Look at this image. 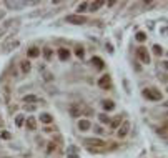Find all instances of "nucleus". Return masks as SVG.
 <instances>
[{
  "label": "nucleus",
  "instance_id": "obj_8",
  "mask_svg": "<svg viewBox=\"0 0 168 158\" xmlns=\"http://www.w3.org/2000/svg\"><path fill=\"white\" fill-rule=\"evenodd\" d=\"M128 130H130V122H123L122 126H118V137H120V138L127 137Z\"/></svg>",
  "mask_w": 168,
  "mask_h": 158
},
{
  "label": "nucleus",
  "instance_id": "obj_30",
  "mask_svg": "<svg viewBox=\"0 0 168 158\" xmlns=\"http://www.w3.org/2000/svg\"><path fill=\"white\" fill-rule=\"evenodd\" d=\"M45 80H48V82H50V80H52V73L45 72Z\"/></svg>",
  "mask_w": 168,
  "mask_h": 158
},
{
  "label": "nucleus",
  "instance_id": "obj_24",
  "mask_svg": "<svg viewBox=\"0 0 168 158\" xmlns=\"http://www.w3.org/2000/svg\"><path fill=\"white\" fill-rule=\"evenodd\" d=\"M145 38H147V35H145L143 32H138V33H136V40H138V42H145Z\"/></svg>",
  "mask_w": 168,
  "mask_h": 158
},
{
  "label": "nucleus",
  "instance_id": "obj_11",
  "mask_svg": "<svg viewBox=\"0 0 168 158\" xmlns=\"http://www.w3.org/2000/svg\"><path fill=\"white\" fill-rule=\"evenodd\" d=\"M68 57H70V52H68L67 48H60V50H58V58H60L62 62L68 60Z\"/></svg>",
  "mask_w": 168,
  "mask_h": 158
},
{
  "label": "nucleus",
  "instance_id": "obj_3",
  "mask_svg": "<svg viewBox=\"0 0 168 158\" xmlns=\"http://www.w3.org/2000/svg\"><path fill=\"white\" fill-rule=\"evenodd\" d=\"M136 57L143 62V63H150V53L145 47H138L136 48Z\"/></svg>",
  "mask_w": 168,
  "mask_h": 158
},
{
  "label": "nucleus",
  "instance_id": "obj_4",
  "mask_svg": "<svg viewBox=\"0 0 168 158\" xmlns=\"http://www.w3.org/2000/svg\"><path fill=\"white\" fill-rule=\"evenodd\" d=\"M67 22L68 23H73V25H82V23L87 22V17H83V15H68Z\"/></svg>",
  "mask_w": 168,
  "mask_h": 158
},
{
  "label": "nucleus",
  "instance_id": "obj_28",
  "mask_svg": "<svg viewBox=\"0 0 168 158\" xmlns=\"http://www.w3.org/2000/svg\"><path fill=\"white\" fill-rule=\"evenodd\" d=\"M25 110L27 111H33L35 110V105H25Z\"/></svg>",
  "mask_w": 168,
  "mask_h": 158
},
{
  "label": "nucleus",
  "instance_id": "obj_7",
  "mask_svg": "<svg viewBox=\"0 0 168 158\" xmlns=\"http://www.w3.org/2000/svg\"><path fill=\"white\" fill-rule=\"evenodd\" d=\"M68 113H70L72 117H80L82 115V107H80L78 103H72L70 107H68Z\"/></svg>",
  "mask_w": 168,
  "mask_h": 158
},
{
  "label": "nucleus",
  "instance_id": "obj_5",
  "mask_svg": "<svg viewBox=\"0 0 168 158\" xmlns=\"http://www.w3.org/2000/svg\"><path fill=\"white\" fill-rule=\"evenodd\" d=\"M85 143H87V147H88V148H93V147H95L97 150H98V148H103V145H105L103 141L98 140V138H87Z\"/></svg>",
  "mask_w": 168,
  "mask_h": 158
},
{
  "label": "nucleus",
  "instance_id": "obj_19",
  "mask_svg": "<svg viewBox=\"0 0 168 158\" xmlns=\"http://www.w3.org/2000/svg\"><path fill=\"white\" fill-rule=\"evenodd\" d=\"M120 123H122V117H118V118L113 120V122H110V125H111V128H118Z\"/></svg>",
  "mask_w": 168,
  "mask_h": 158
},
{
  "label": "nucleus",
  "instance_id": "obj_23",
  "mask_svg": "<svg viewBox=\"0 0 168 158\" xmlns=\"http://www.w3.org/2000/svg\"><path fill=\"white\" fill-rule=\"evenodd\" d=\"M0 138H4V140H10L12 135L8 132H0Z\"/></svg>",
  "mask_w": 168,
  "mask_h": 158
},
{
  "label": "nucleus",
  "instance_id": "obj_33",
  "mask_svg": "<svg viewBox=\"0 0 168 158\" xmlns=\"http://www.w3.org/2000/svg\"><path fill=\"white\" fill-rule=\"evenodd\" d=\"M67 158H78V156H77V155H72V153H68V156Z\"/></svg>",
  "mask_w": 168,
  "mask_h": 158
},
{
  "label": "nucleus",
  "instance_id": "obj_31",
  "mask_svg": "<svg viewBox=\"0 0 168 158\" xmlns=\"http://www.w3.org/2000/svg\"><path fill=\"white\" fill-rule=\"evenodd\" d=\"M77 55H78V57H83V50H82V48H77Z\"/></svg>",
  "mask_w": 168,
  "mask_h": 158
},
{
  "label": "nucleus",
  "instance_id": "obj_12",
  "mask_svg": "<svg viewBox=\"0 0 168 158\" xmlns=\"http://www.w3.org/2000/svg\"><path fill=\"white\" fill-rule=\"evenodd\" d=\"M90 126H92V125H90L88 120H80V122H78V128L82 130V132H87V130H88Z\"/></svg>",
  "mask_w": 168,
  "mask_h": 158
},
{
  "label": "nucleus",
  "instance_id": "obj_2",
  "mask_svg": "<svg viewBox=\"0 0 168 158\" xmlns=\"http://www.w3.org/2000/svg\"><path fill=\"white\" fill-rule=\"evenodd\" d=\"M143 95L148 98V100H153V102H158L161 100V92L157 88H147L145 92H143Z\"/></svg>",
  "mask_w": 168,
  "mask_h": 158
},
{
  "label": "nucleus",
  "instance_id": "obj_6",
  "mask_svg": "<svg viewBox=\"0 0 168 158\" xmlns=\"http://www.w3.org/2000/svg\"><path fill=\"white\" fill-rule=\"evenodd\" d=\"M5 5H7V8H17V10H20V8H23V7H27L29 5V2H12V0H7L5 2Z\"/></svg>",
  "mask_w": 168,
  "mask_h": 158
},
{
  "label": "nucleus",
  "instance_id": "obj_25",
  "mask_svg": "<svg viewBox=\"0 0 168 158\" xmlns=\"http://www.w3.org/2000/svg\"><path fill=\"white\" fill-rule=\"evenodd\" d=\"M15 123H17V126H22V125H23V117H22V115H17V118H15Z\"/></svg>",
  "mask_w": 168,
  "mask_h": 158
},
{
  "label": "nucleus",
  "instance_id": "obj_21",
  "mask_svg": "<svg viewBox=\"0 0 168 158\" xmlns=\"http://www.w3.org/2000/svg\"><path fill=\"white\" fill-rule=\"evenodd\" d=\"M37 100H38V98L33 97V95H27V97H23V102H27V103H29V102H37Z\"/></svg>",
  "mask_w": 168,
  "mask_h": 158
},
{
  "label": "nucleus",
  "instance_id": "obj_10",
  "mask_svg": "<svg viewBox=\"0 0 168 158\" xmlns=\"http://www.w3.org/2000/svg\"><path fill=\"white\" fill-rule=\"evenodd\" d=\"M90 63H92L93 67H97L98 70H102V68L105 67V65H103V60H102V58H98V57H93L92 60H90Z\"/></svg>",
  "mask_w": 168,
  "mask_h": 158
},
{
  "label": "nucleus",
  "instance_id": "obj_15",
  "mask_svg": "<svg viewBox=\"0 0 168 158\" xmlns=\"http://www.w3.org/2000/svg\"><path fill=\"white\" fill-rule=\"evenodd\" d=\"M27 128L29 130H35L37 128V122L33 117H29V120H27Z\"/></svg>",
  "mask_w": 168,
  "mask_h": 158
},
{
  "label": "nucleus",
  "instance_id": "obj_22",
  "mask_svg": "<svg viewBox=\"0 0 168 158\" xmlns=\"http://www.w3.org/2000/svg\"><path fill=\"white\" fill-rule=\"evenodd\" d=\"M100 117V122L102 123H110V117H107L105 113H102V115H98Z\"/></svg>",
  "mask_w": 168,
  "mask_h": 158
},
{
  "label": "nucleus",
  "instance_id": "obj_32",
  "mask_svg": "<svg viewBox=\"0 0 168 158\" xmlns=\"http://www.w3.org/2000/svg\"><path fill=\"white\" fill-rule=\"evenodd\" d=\"M166 128H163V130H160V135H163V138H166V132H165Z\"/></svg>",
  "mask_w": 168,
  "mask_h": 158
},
{
  "label": "nucleus",
  "instance_id": "obj_26",
  "mask_svg": "<svg viewBox=\"0 0 168 158\" xmlns=\"http://www.w3.org/2000/svg\"><path fill=\"white\" fill-rule=\"evenodd\" d=\"M153 50H155V53H157V55H161V53H163V48H161L160 45H155Z\"/></svg>",
  "mask_w": 168,
  "mask_h": 158
},
{
  "label": "nucleus",
  "instance_id": "obj_29",
  "mask_svg": "<svg viewBox=\"0 0 168 158\" xmlns=\"http://www.w3.org/2000/svg\"><path fill=\"white\" fill-rule=\"evenodd\" d=\"M95 132H97L98 135H102V133H103V128H102V126H95Z\"/></svg>",
  "mask_w": 168,
  "mask_h": 158
},
{
  "label": "nucleus",
  "instance_id": "obj_18",
  "mask_svg": "<svg viewBox=\"0 0 168 158\" xmlns=\"http://www.w3.org/2000/svg\"><path fill=\"white\" fill-rule=\"evenodd\" d=\"M102 5H103V2H93V4L90 5V10L95 12V10H98V8L102 7Z\"/></svg>",
  "mask_w": 168,
  "mask_h": 158
},
{
  "label": "nucleus",
  "instance_id": "obj_27",
  "mask_svg": "<svg viewBox=\"0 0 168 158\" xmlns=\"http://www.w3.org/2000/svg\"><path fill=\"white\" fill-rule=\"evenodd\" d=\"M87 7H88V4H87V2H82V4L78 5V10L83 12V10H87Z\"/></svg>",
  "mask_w": 168,
  "mask_h": 158
},
{
  "label": "nucleus",
  "instance_id": "obj_14",
  "mask_svg": "<svg viewBox=\"0 0 168 158\" xmlns=\"http://www.w3.org/2000/svg\"><path fill=\"white\" fill-rule=\"evenodd\" d=\"M40 122H42V123H52V122H53V118H52L50 113H42V115H40Z\"/></svg>",
  "mask_w": 168,
  "mask_h": 158
},
{
  "label": "nucleus",
  "instance_id": "obj_17",
  "mask_svg": "<svg viewBox=\"0 0 168 158\" xmlns=\"http://www.w3.org/2000/svg\"><path fill=\"white\" fill-rule=\"evenodd\" d=\"M103 108H105V110H108V111H111L115 108V103H113V102H110V100H105L103 102Z\"/></svg>",
  "mask_w": 168,
  "mask_h": 158
},
{
  "label": "nucleus",
  "instance_id": "obj_9",
  "mask_svg": "<svg viewBox=\"0 0 168 158\" xmlns=\"http://www.w3.org/2000/svg\"><path fill=\"white\" fill-rule=\"evenodd\" d=\"M110 85H111V80H110V77H108V75L102 77V78L98 80V87H102V88H108Z\"/></svg>",
  "mask_w": 168,
  "mask_h": 158
},
{
  "label": "nucleus",
  "instance_id": "obj_1",
  "mask_svg": "<svg viewBox=\"0 0 168 158\" xmlns=\"http://www.w3.org/2000/svg\"><path fill=\"white\" fill-rule=\"evenodd\" d=\"M20 45V42H18L17 38H12V37H8V38L4 40V43H2V47H4L5 52H10V50H15V48Z\"/></svg>",
  "mask_w": 168,
  "mask_h": 158
},
{
  "label": "nucleus",
  "instance_id": "obj_20",
  "mask_svg": "<svg viewBox=\"0 0 168 158\" xmlns=\"http://www.w3.org/2000/svg\"><path fill=\"white\" fill-rule=\"evenodd\" d=\"M43 57H45L47 60H50V58H52V48H48V47L43 48Z\"/></svg>",
  "mask_w": 168,
  "mask_h": 158
},
{
  "label": "nucleus",
  "instance_id": "obj_13",
  "mask_svg": "<svg viewBox=\"0 0 168 158\" xmlns=\"http://www.w3.org/2000/svg\"><path fill=\"white\" fill-rule=\"evenodd\" d=\"M20 68H22L23 73H29L30 72V62L29 60H22L20 62Z\"/></svg>",
  "mask_w": 168,
  "mask_h": 158
},
{
  "label": "nucleus",
  "instance_id": "obj_16",
  "mask_svg": "<svg viewBox=\"0 0 168 158\" xmlns=\"http://www.w3.org/2000/svg\"><path fill=\"white\" fill-rule=\"evenodd\" d=\"M38 55H40V50H38V48L33 47V48H30V50H29V57H30V58H37Z\"/></svg>",
  "mask_w": 168,
  "mask_h": 158
}]
</instances>
